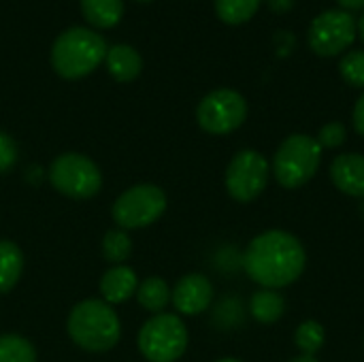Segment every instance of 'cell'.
Returning a JSON list of instances; mask_svg holds the SVG:
<instances>
[{
  "label": "cell",
  "instance_id": "obj_5",
  "mask_svg": "<svg viewBox=\"0 0 364 362\" xmlns=\"http://www.w3.org/2000/svg\"><path fill=\"white\" fill-rule=\"evenodd\" d=\"M139 348L149 362L179 361L188 348V329L179 316L156 314L141 329Z\"/></svg>",
  "mask_w": 364,
  "mask_h": 362
},
{
  "label": "cell",
  "instance_id": "obj_6",
  "mask_svg": "<svg viewBox=\"0 0 364 362\" xmlns=\"http://www.w3.org/2000/svg\"><path fill=\"white\" fill-rule=\"evenodd\" d=\"M51 186L68 198H92L102 186L98 166L83 154H62L51 162L49 169Z\"/></svg>",
  "mask_w": 364,
  "mask_h": 362
},
{
  "label": "cell",
  "instance_id": "obj_14",
  "mask_svg": "<svg viewBox=\"0 0 364 362\" xmlns=\"http://www.w3.org/2000/svg\"><path fill=\"white\" fill-rule=\"evenodd\" d=\"M100 292L105 303L115 305L128 301L136 292V273L130 267H113L100 280Z\"/></svg>",
  "mask_w": 364,
  "mask_h": 362
},
{
  "label": "cell",
  "instance_id": "obj_11",
  "mask_svg": "<svg viewBox=\"0 0 364 362\" xmlns=\"http://www.w3.org/2000/svg\"><path fill=\"white\" fill-rule=\"evenodd\" d=\"M171 301L175 309L183 316H198L203 314L213 301V286L200 273H190L181 277L171 292Z\"/></svg>",
  "mask_w": 364,
  "mask_h": 362
},
{
  "label": "cell",
  "instance_id": "obj_29",
  "mask_svg": "<svg viewBox=\"0 0 364 362\" xmlns=\"http://www.w3.org/2000/svg\"><path fill=\"white\" fill-rule=\"evenodd\" d=\"M356 28H358V34H360V38H363L364 43V11L363 15H360V19H358V23H356Z\"/></svg>",
  "mask_w": 364,
  "mask_h": 362
},
{
  "label": "cell",
  "instance_id": "obj_2",
  "mask_svg": "<svg viewBox=\"0 0 364 362\" xmlns=\"http://www.w3.org/2000/svg\"><path fill=\"white\" fill-rule=\"evenodd\" d=\"M107 55L105 38L81 26L64 30L51 47V66L64 79H81L90 75Z\"/></svg>",
  "mask_w": 364,
  "mask_h": 362
},
{
  "label": "cell",
  "instance_id": "obj_18",
  "mask_svg": "<svg viewBox=\"0 0 364 362\" xmlns=\"http://www.w3.org/2000/svg\"><path fill=\"white\" fill-rule=\"evenodd\" d=\"M136 299L143 309L151 314H162V309H166V305L171 303V288L164 280L149 277L136 288Z\"/></svg>",
  "mask_w": 364,
  "mask_h": 362
},
{
  "label": "cell",
  "instance_id": "obj_27",
  "mask_svg": "<svg viewBox=\"0 0 364 362\" xmlns=\"http://www.w3.org/2000/svg\"><path fill=\"white\" fill-rule=\"evenodd\" d=\"M267 4H269V9H271L273 13L282 15V13H288V11L294 9L296 0H267Z\"/></svg>",
  "mask_w": 364,
  "mask_h": 362
},
{
  "label": "cell",
  "instance_id": "obj_20",
  "mask_svg": "<svg viewBox=\"0 0 364 362\" xmlns=\"http://www.w3.org/2000/svg\"><path fill=\"white\" fill-rule=\"evenodd\" d=\"M324 341H326V331L316 320H305L294 333V344L303 356H316L324 348Z\"/></svg>",
  "mask_w": 364,
  "mask_h": 362
},
{
  "label": "cell",
  "instance_id": "obj_30",
  "mask_svg": "<svg viewBox=\"0 0 364 362\" xmlns=\"http://www.w3.org/2000/svg\"><path fill=\"white\" fill-rule=\"evenodd\" d=\"M290 362H318V361H316V356H303V354H301V356L292 358Z\"/></svg>",
  "mask_w": 364,
  "mask_h": 362
},
{
  "label": "cell",
  "instance_id": "obj_7",
  "mask_svg": "<svg viewBox=\"0 0 364 362\" xmlns=\"http://www.w3.org/2000/svg\"><path fill=\"white\" fill-rule=\"evenodd\" d=\"M358 28L350 11L328 9L314 17L309 23L307 41L314 53L322 58H333L343 53L356 38Z\"/></svg>",
  "mask_w": 364,
  "mask_h": 362
},
{
  "label": "cell",
  "instance_id": "obj_32",
  "mask_svg": "<svg viewBox=\"0 0 364 362\" xmlns=\"http://www.w3.org/2000/svg\"><path fill=\"white\" fill-rule=\"evenodd\" d=\"M139 2H151V0H139Z\"/></svg>",
  "mask_w": 364,
  "mask_h": 362
},
{
  "label": "cell",
  "instance_id": "obj_1",
  "mask_svg": "<svg viewBox=\"0 0 364 362\" xmlns=\"http://www.w3.org/2000/svg\"><path fill=\"white\" fill-rule=\"evenodd\" d=\"M307 265L303 243L288 230H267L252 239L243 256L250 280L262 288L277 290L294 284Z\"/></svg>",
  "mask_w": 364,
  "mask_h": 362
},
{
  "label": "cell",
  "instance_id": "obj_15",
  "mask_svg": "<svg viewBox=\"0 0 364 362\" xmlns=\"http://www.w3.org/2000/svg\"><path fill=\"white\" fill-rule=\"evenodd\" d=\"M286 312V299L277 290L260 288L250 299V314L260 324H275Z\"/></svg>",
  "mask_w": 364,
  "mask_h": 362
},
{
  "label": "cell",
  "instance_id": "obj_23",
  "mask_svg": "<svg viewBox=\"0 0 364 362\" xmlns=\"http://www.w3.org/2000/svg\"><path fill=\"white\" fill-rule=\"evenodd\" d=\"M339 73L346 83L364 90V49H354L346 53L339 62Z\"/></svg>",
  "mask_w": 364,
  "mask_h": 362
},
{
  "label": "cell",
  "instance_id": "obj_22",
  "mask_svg": "<svg viewBox=\"0 0 364 362\" xmlns=\"http://www.w3.org/2000/svg\"><path fill=\"white\" fill-rule=\"evenodd\" d=\"M102 254H105V258H107L109 262L122 265V262L128 260L130 254H132V241H130V237H128L122 228L109 230V233L105 235V241H102Z\"/></svg>",
  "mask_w": 364,
  "mask_h": 362
},
{
  "label": "cell",
  "instance_id": "obj_8",
  "mask_svg": "<svg viewBox=\"0 0 364 362\" xmlns=\"http://www.w3.org/2000/svg\"><path fill=\"white\" fill-rule=\"evenodd\" d=\"M247 117L245 98L230 87H220L209 92L196 109L198 126L209 134L235 132Z\"/></svg>",
  "mask_w": 364,
  "mask_h": 362
},
{
  "label": "cell",
  "instance_id": "obj_31",
  "mask_svg": "<svg viewBox=\"0 0 364 362\" xmlns=\"http://www.w3.org/2000/svg\"><path fill=\"white\" fill-rule=\"evenodd\" d=\"M215 362H243V361H239V358H220V361H215Z\"/></svg>",
  "mask_w": 364,
  "mask_h": 362
},
{
  "label": "cell",
  "instance_id": "obj_17",
  "mask_svg": "<svg viewBox=\"0 0 364 362\" xmlns=\"http://www.w3.org/2000/svg\"><path fill=\"white\" fill-rule=\"evenodd\" d=\"M23 269V256L21 250L6 239H0V294L9 292L21 275Z\"/></svg>",
  "mask_w": 364,
  "mask_h": 362
},
{
  "label": "cell",
  "instance_id": "obj_26",
  "mask_svg": "<svg viewBox=\"0 0 364 362\" xmlns=\"http://www.w3.org/2000/svg\"><path fill=\"white\" fill-rule=\"evenodd\" d=\"M354 128L360 137H364V94L354 105Z\"/></svg>",
  "mask_w": 364,
  "mask_h": 362
},
{
  "label": "cell",
  "instance_id": "obj_25",
  "mask_svg": "<svg viewBox=\"0 0 364 362\" xmlns=\"http://www.w3.org/2000/svg\"><path fill=\"white\" fill-rule=\"evenodd\" d=\"M15 162H17V145L6 132H0V173H6Z\"/></svg>",
  "mask_w": 364,
  "mask_h": 362
},
{
  "label": "cell",
  "instance_id": "obj_21",
  "mask_svg": "<svg viewBox=\"0 0 364 362\" xmlns=\"http://www.w3.org/2000/svg\"><path fill=\"white\" fill-rule=\"evenodd\" d=\"M0 362H36V352L19 335H0Z\"/></svg>",
  "mask_w": 364,
  "mask_h": 362
},
{
  "label": "cell",
  "instance_id": "obj_28",
  "mask_svg": "<svg viewBox=\"0 0 364 362\" xmlns=\"http://www.w3.org/2000/svg\"><path fill=\"white\" fill-rule=\"evenodd\" d=\"M339 6L343 11H356V9H364V0H337Z\"/></svg>",
  "mask_w": 364,
  "mask_h": 362
},
{
  "label": "cell",
  "instance_id": "obj_24",
  "mask_svg": "<svg viewBox=\"0 0 364 362\" xmlns=\"http://www.w3.org/2000/svg\"><path fill=\"white\" fill-rule=\"evenodd\" d=\"M348 139V128L341 124V122H328L326 126L320 128L318 132V143L322 149H335V147H341Z\"/></svg>",
  "mask_w": 364,
  "mask_h": 362
},
{
  "label": "cell",
  "instance_id": "obj_12",
  "mask_svg": "<svg viewBox=\"0 0 364 362\" xmlns=\"http://www.w3.org/2000/svg\"><path fill=\"white\" fill-rule=\"evenodd\" d=\"M331 179L335 188L348 196L364 198V156L341 154L331 164Z\"/></svg>",
  "mask_w": 364,
  "mask_h": 362
},
{
  "label": "cell",
  "instance_id": "obj_16",
  "mask_svg": "<svg viewBox=\"0 0 364 362\" xmlns=\"http://www.w3.org/2000/svg\"><path fill=\"white\" fill-rule=\"evenodd\" d=\"M81 13L94 28H113L124 15V0H81Z\"/></svg>",
  "mask_w": 364,
  "mask_h": 362
},
{
  "label": "cell",
  "instance_id": "obj_19",
  "mask_svg": "<svg viewBox=\"0 0 364 362\" xmlns=\"http://www.w3.org/2000/svg\"><path fill=\"white\" fill-rule=\"evenodd\" d=\"M260 4L262 0H215V13L224 23L239 26L250 21Z\"/></svg>",
  "mask_w": 364,
  "mask_h": 362
},
{
  "label": "cell",
  "instance_id": "obj_3",
  "mask_svg": "<svg viewBox=\"0 0 364 362\" xmlns=\"http://www.w3.org/2000/svg\"><path fill=\"white\" fill-rule=\"evenodd\" d=\"M66 326L70 339L87 352L111 350L122 333L115 309H111L109 303L98 299H87L75 305Z\"/></svg>",
  "mask_w": 364,
  "mask_h": 362
},
{
  "label": "cell",
  "instance_id": "obj_13",
  "mask_svg": "<svg viewBox=\"0 0 364 362\" xmlns=\"http://www.w3.org/2000/svg\"><path fill=\"white\" fill-rule=\"evenodd\" d=\"M105 64H107V70L113 79L126 83V81H132L141 75V68H143V60H141V53L130 47V45H113L111 49H107V55H105Z\"/></svg>",
  "mask_w": 364,
  "mask_h": 362
},
{
  "label": "cell",
  "instance_id": "obj_10",
  "mask_svg": "<svg viewBox=\"0 0 364 362\" xmlns=\"http://www.w3.org/2000/svg\"><path fill=\"white\" fill-rule=\"evenodd\" d=\"M269 162L256 149L239 151L226 169V190L239 203L256 201L269 183Z\"/></svg>",
  "mask_w": 364,
  "mask_h": 362
},
{
  "label": "cell",
  "instance_id": "obj_9",
  "mask_svg": "<svg viewBox=\"0 0 364 362\" xmlns=\"http://www.w3.org/2000/svg\"><path fill=\"white\" fill-rule=\"evenodd\" d=\"M166 209V194L151 183L126 190L113 205V220L119 228H145Z\"/></svg>",
  "mask_w": 364,
  "mask_h": 362
},
{
  "label": "cell",
  "instance_id": "obj_4",
  "mask_svg": "<svg viewBox=\"0 0 364 362\" xmlns=\"http://www.w3.org/2000/svg\"><path fill=\"white\" fill-rule=\"evenodd\" d=\"M322 162V147L309 134H290L273 156V175L286 190H296L314 179Z\"/></svg>",
  "mask_w": 364,
  "mask_h": 362
}]
</instances>
